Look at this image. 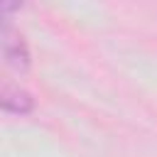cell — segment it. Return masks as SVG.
I'll return each mask as SVG.
<instances>
[{"label": "cell", "mask_w": 157, "mask_h": 157, "mask_svg": "<svg viewBox=\"0 0 157 157\" xmlns=\"http://www.w3.org/2000/svg\"><path fill=\"white\" fill-rule=\"evenodd\" d=\"M0 103H2V110L7 113H17V115H25L34 108V98L20 88V86H12V83H2V93H0Z\"/></svg>", "instance_id": "obj_2"}, {"label": "cell", "mask_w": 157, "mask_h": 157, "mask_svg": "<svg viewBox=\"0 0 157 157\" xmlns=\"http://www.w3.org/2000/svg\"><path fill=\"white\" fill-rule=\"evenodd\" d=\"M2 56H5V61H7L12 69H17V71H27V69H29V49H27L22 34L15 32L7 20H5V25H2Z\"/></svg>", "instance_id": "obj_1"}]
</instances>
